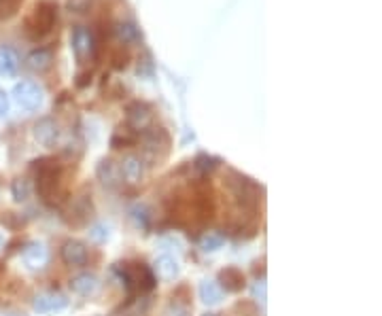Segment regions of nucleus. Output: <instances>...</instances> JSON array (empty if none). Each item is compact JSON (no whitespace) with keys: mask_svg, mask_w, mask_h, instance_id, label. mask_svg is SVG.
I'll use <instances>...</instances> for the list:
<instances>
[{"mask_svg":"<svg viewBox=\"0 0 382 316\" xmlns=\"http://www.w3.org/2000/svg\"><path fill=\"white\" fill-rule=\"evenodd\" d=\"M32 174L36 180V193L45 204L56 206L60 197V180H62V166L56 157H40L32 164Z\"/></svg>","mask_w":382,"mask_h":316,"instance_id":"1","label":"nucleus"},{"mask_svg":"<svg viewBox=\"0 0 382 316\" xmlns=\"http://www.w3.org/2000/svg\"><path fill=\"white\" fill-rule=\"evenodd\" d=\"M117 272L121 276V282L130 295H139V293H149L155 289V274L153 269L141 261H126L117 263Z\"/></svg>","mask_w":382,"mask_h":316,"instance_id":"2","label":"nucleus"},{"mask_svg":"<svg viewBox=\"0 0 382 316\" xmlns=\"http://www.w3.org/2000/svg\"><path fill=\"white\" fill-rule=\"evenodd\" d=\"M56 17H58V5L56 3H51V0H40V3H36L32 7L30 15L26 17V24H24V30H26L28 38L43 40L53 30Z\"/></svg>","mask_w":382,"mask_h":316,"instance_id":"3","label":"nucleus"},{"mask_svg":"<svg viewBox=\"0 0 382 316\" xmlns=\"http://www.w3.org/2000/svg\"><path fill=\"white\" fill-rule=\"evenodd\" d=\"M60 255H62V261L71 267H83L89 259V251H87L85 242L81 240H66L62 244Z\"/></svg>","mask_w":382,"mask_h":316,"instance_id":"4","label":"nucleus"},{"mask_svg":"<svg viewBox=\"0 0 382 316\" xmlns=\"http://www.w3.org/2000/svg\"><path fill=\"white\" fill-rule=\"evenodd\" d=\"M13 98H15V102L21 108H28V110L38 108L40 102H43V94H40V89L34 83H19V85H15Z\"/></svg>","mask_w":382,"mask_h":316,"instance_id":"5","label":"nucleus"},{"mask_svg":"<svg viewBox=\"0 0 382 316\" xmlns=\"http://www.w3.org/2000/svg\"><path fill=\"white\" fill-rule=\"evenodd\" d=\"M21 259L30 269H43L45 265L49 263V248L45 246L43 242H28L21 251Z\"/></svg>","mask_w":382,"mask_h":316,"instance_id":"6","label":"nucleus"},{"mask_svg":"<svg viewBox=\"0 0 382 316\" xmlns=\"http://www.w3.org/2000/svg\"><path fill=\"white\" fill-rule=\"evenodd\" d=\"M66 306H69V300H66V295H62V293H40V295L34 297L32 302V308L34 312L38 314H49V312H60L64 310Z\"/></svg>","mask_w":382,"mask_h":316,"instance_id":"7","label":"nucleus"},{"mask_svg":"<svg viewBox=\"0 0 382 316\" xmlns=\"http://www.w3.org/2000/svg\"><path fill=\"white\" fill-rule=\"evenodd\" d=\"M219 287L221 289H226L228 293H240L244 287H246V276L240 267L236 265H228V267H223L221 272H219Z\"/></svg>","mask_w":382,"mask_h":316,"instance_id":"8","label":"nucleus"},{"mask_svg":"<svg viewBox=\"0 0 382 316\" xmlns=\"http://www.w3.org/2000/svg\"><path fill=\"white\" fill-rule=\"evenodd\" d=\"M71 289L79 297H96L100 293V278L96 274H79L71 280Z\"/></svg>","mask_w":382,"mask_h":316,"instance_id":"9","label":"nucleus"},{"mask_svg":"<svg viewBox=\"0 0 382 316\" xmlns=\"http://www.w3.org/2000/svg\"><path fill=\"white\" fill-rule=\"evenodd\" d=\"M153 121V112L147 104H132L128 108V125L132 127V132H145Z\"/></svg>","mask_w":382,"mask_h":316,"instance_id":"10","label":"nucleus"},{"mask_svg":"<svg viewBox=\"0 0 382 316\" xmlns=\"http://www.w3.org/2000/svg\"><path fill=\"white\" fill-rule=\"evenodd\" d=\"M96 174H98V180L108 187V189H117L121 185V170L115 162H110V160H102L96 168Z\"/></svg>","mask_w":382,"mask_h":316,"instance_id":"11","label":"nucleus"},{"mask_svg":"<svg viewBox=\"0 0 382 316\" xmlns=\"http://www.w3.org/2000/svg\"><path fill=\"white\" fill-rule=\"evenodd\" d=\"M119 170H121V178H126L128 183H132V185L141 183V180L145 178V162L136 155H128L126 160L121 162Z\"/></svg>","mask_w":382,"mask_h":316,"instance_id":"12","label":"nucleus"},{"mask_svg":"<svg viewBox=\"0 0 382 316\" xmlns=\"http://www.w3.org/2000/svg\"><path fill=\"white\" fill-rule=\"evenodd\" d=\"M69 212H71V223H73V225H85L89 219H92V215H94L92 199H89L87 195L75 197Z\"/></svg>","mask_w":382,"mask_h":316,"instance_id":"13","label":"nucleus"},{"mask_svg":"<svg viewBox=\"0 0 382 316\" xmlns=\"http://www.w3.org/2000/svg\"><path fill=\"white\" fill-rule=\"evenodd\" d=\"M34 136L43 147H56V143L60 138V130L51 119H43L34 127Z\"/></svg>","mask_w":382,"mask_h":316,"instance_id":"14","label":"nucleus"},{"mask_svg":"<svg viewBox=\"0 0 382 316\" xmlns=\"http://www.w3.org/2000/svg\"><path fill=\"white\" fill-rule=\"evenodd\" d=\"M198 295L202 300V304L206 306H217L223 300V289L219 287V282L215 280H202L200 289H198Z\"/></svg>","mask_w":382,"mask_h":316,"instance_id":"15","label":"nucleus"},{"mask_svg":"<svg viewBox=\"0 0 382 316\" xmlns=\"http://www.w3.org/2000/svg\"><path fill=\"white\" fill-rule=\"evenodd\" d=\"M178 272H181V267H178V263H176L174 257L162 255L160 259L155 261V274H157V278L170 282V280L178 278Z\"/></svg>","mask_w":382,"mask_h":316,"instance_id":"16","label":"nucleus"},{"mask_svg":"<svg viewBox=\"0 0 382 316\" xmlns=\"http://www.w3.org/2000/svg\"><path fill=\"white\" fill-rule=\"evenodd\" d=\"M130 217H132L134 225H136L139 230L147 232L151 228V210H149L147 204H134L130 208Z\"/></svg>","mask_w":382,"mask_h":316,"instance_id":"17","label":"nucleus"},{"mask_svg":"<svg viewBox=\"0 0 382 316\" xmlns=\"http://www.w3.org/2000/svg\"><path fill=\"white\" fill-rule=\"evenodd\" d=\"M223 242H226V236L219 234V232H206L204 236L200 238V248L206 253H213V251H219V248L223 246Z\"/></svg>","mask_w":382,"mask_h":316,"instance_id":"18","label":"nucleus"},{"mask_svg":"<svg viewBox=\"0 0 382 316\" xmlns=\"http://www.w3.org/2000/svg\"><path fill=\"white\" fill-rule=\"evenodd\" d=\"M17 71V56L11 49H0V75H13Z\"/></svg>","mask_w":382,"mask_h":316,"instance_id":"19","label":"nucleus"},{"mask_svg":"<svg viewBox=\"0 0 382 316\" xmlns=\"http://www.w3.org/2000/svg\"><path fill=\"white\" fill-rule=\"evenodd\" d=\"M164 316H191V306L178 297H172L164 310Z\"/></svg>","mask_w":382,"mask_h":316,"instance_id":"20","label":"nucleus"},{"mask_svg":"<svg viewBox=\"0 0 382 316\" xmlns=\"http://www.w3.org/2000/svg\"><path fill=\"white\" fill-rule=\"evenodd\" d=\"M11 193H13V199L15 202H26L28 195H30V185L26 178H15L11 183Z\"/></svg>","mask_w":382,"mask_h":316,"instance_id":"21","label":"nucleus"},{"mask_svg":"<svg viewBox=\"0 0 382 316\" xmlns=\"http://www.w3.org/2000/svg\"><path fill=\"white\" fill-rule=\"evenodd\" d=\"M136 143V134H132V130H117V134L110 138V147L113 149H121L126 145H134Z\"/></svg>","mask_w":382,"mask_h":316,"instance_id":"22","label":"nucleus"},{"mask_svg":"<svg viewBox=\"0 0 382 316\" xmlns=\"http://www.w3.org/2000/svg\"><path fill=\"white\" fill-rule=\"evenodd\" d=\"M21 5V0H0V19L13 17Z\"/></svg>","mask_w":382,"mask_h":316,"instance_id":"23","label":"nucleus"},{"mask_svg":"<svg viewBox=\"0 0 382 316\" xmlns=\"http://www.w3.org/2000/svg\"><path fill=\"white\" fill-rule=\"evenodd\" d=\"M195 168H198V172L206 174V172H211L215 168V160H213V157L202 155V157H198V160H195Z\"/></svg>","mask_w":382,"mask_h":316,"instance_id":"24","label":"nucleus"},{"mask_svg":"<svg viewBox=\"0 0 382 316\" xmlns=\"http://www.w3.org/2000/svg\"><path fill=\"white\" fill-rule=\"evenodd\" d=\"M253 300L265 304V282L263 280H255V284H253Z\"/></svg>","mask_w":382,"mask_h":316,"instance_id":"25","label":"nucleus"},{"mask_svg":"<svg viewBox=\"0 0 382 316\" xmlns=\"http://www.w3.org/2000/svg\"><path fill=\"white\" fill-rule=\"evenodd\" d=\"M7 110H9V100H7L5 92H0V117L7 115Z\"/></svg>","mask_w":382,"mask_h":316,"instance_id":"26","label":"nucleus"},{"mask_svg":"<svg viewBox=\"0 0 382 316\" xmlns=\"http://www.w3.org/2000/svg\"><path fill=\"white\" fill-rule=\"evenodd\" d=\"M3 246H5V236L0 234V251H3Z\"/></svg>","mask_w":382,"mask_h":316,"instance_id":"27","label":"nucleus"},{"mask_svg":"<svg viewBox=\"0 0 382 316\" xmlns=\"http://www.w3.org/2000/svg\"><path fill=\"white\" fill-rule=\"evenodd\" d=\"M204 316H219V314H215V312H206Z\"/></svg>","mask_w":382,"mask_h":316,"instance_id":"28","label":"nucleus"}]
</instances>
